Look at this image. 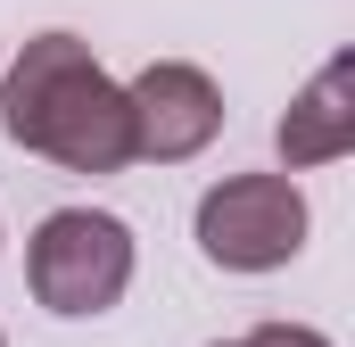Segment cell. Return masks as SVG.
Returning <instances> with one entry per match:
<instances>
[{"mask_svg":"<svg viewBox=\"0 0 355 347\" xmlns=\"http://www.w3.org/2000/svg\"><path fill=\"white\" fill-rule=\"evenodd\" d=\"M0 124L17 149L50 158L67 174H116L132 166V116L124 83L91 58L83 33H33L0 83Z\"/></svg>","mask_w":355,"mask_h":347,"instance_id":"obj_1","label":"cell"},{"mask_svg":"<svg viewBox=\"0 0 355 347\" xmlns=\"http://www.w3.org/2000/svg\"><path fill=\"white\" fill-rule=\"evenodd\" d=\"M25 281L50 314H107L124 289H132V232L99 207H58L42 215L33 248H25Z\"/></svg>","mask_w":355,"mask_h":347,"instance_id":"obj_2","label":"cell"},{"mask_svg":"<svg viewBox=\"0 0 355 347\" xmlns=\"http://www.w3.org/2000/svg\"><path fill=\"white\" fill-rule=\"evenodd\" d=\"M198 248L223 273H272L306 248V190L289 174H232L198 198Z\"/></svg>","mask_w":355,"mask_h":347,"instance_id":"obj_3","label":"cell"},{"mask_svg":"<svg viewBox=\"0 0 355 347\" xmlns=\"http://www.w3.org/2000/svg\"><path fill=\"white\" fill-rule=\"evenodd\" d=\"M124 116H132V158L182 166V158H198L223 133V91H215L207 67H190V58H149L124 83Z\"/></svg>","mask_w":355,"mask_h":347,"instance_id":"obj_4","label":"cell"},{"mask_svg":"<svg viewBox=\"0 0 355 347\" xmlns=\"http://www.w3.org/2000/svg\"><path fill=\"white\" fill-rule=\"evenodd\" d=\"M272 141H281V166H289V174L331 166V158H347V149H355V58H347V50L289 99V116H281Z\"/></svg>","mask_w":355,"mask_h":347,"instance_id":"obj_5","label":"cell"},{"mask_svg":"<svg viewBox=\"0 0 355 347\" xmlns=\"http://www.w3.org/2000/svg\"><path fill=\"white\" fill-rule=\"evenodd\" d=\"M240 347H331L322 331H306V323H257Z\"/></svg>","mask_w":355,"mask_h":347,"instance_id":"obj_6","label":"cell"},{"mask_svg":"<svg viewBox=\"0 0 355 347\" xmlns=\"http://www.w3.org/2000/svg\"><path fill=\"white\" fill-rule=\"evenodd\" d=\"M223 347H240V339H223Z\"/></svg>","mask_w":355,"mask_h":347,"instance_id":"obj_7","label":"cell"},{"mask_svg":"<svg viewBox=\"0 0 355 347\" xmlns=\"http://www.w3.org/2000/svg\"><path fill=\"white\" fill-rule=\"evenodd\" d=\"M0 347H8V339H0Z\"/></svg>","mask_w":355,"mask_h":347,"instance_id":"obj_8","label":"cell"}]
</instances>
